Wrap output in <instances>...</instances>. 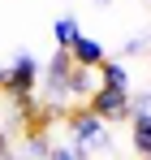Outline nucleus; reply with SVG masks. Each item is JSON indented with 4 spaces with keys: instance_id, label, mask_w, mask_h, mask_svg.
Returning <instances> with one entry per match:
<instances>
[{
    "instance_id": "obj_1",
    "label": "nucleus",
    "mask_w": 151,
    "mask_h": 160,
    "mask_svg": "<svg viewBox=\"0 0 151 160\" xmlns=\"http://www.w3.org/2000/svg\"><path fill=\"white\" fill-rule=\"evenodd\" d=\"M69 134H74V147H78L86 160L95 156V152H108V147H112L108 126H104V121H100L86 104H78L74 112H69Z\"/></svg>"
},
{
    "instance_id": "obj_2",
    "label": "nucleus",
    "mask_w": 151,
    "mask_h": 160,
    "mask_svg": "<svg viewBox=\"0 0 151 160\" xmlns=\"http://www.w3.org/2000/svg\"><path fill=\"white\" fill-rule=\"evenodd\" d=\"M86 108L100 117L104 126H112V121H129V112H134L129 91H112V87H95V95L86 100Z\"/></svg>"
},
{
    "instance_id": "obj_3",
    "label": "nucleus",
    "mask_w": 151,
    "mask_h": 160,
    "mask_svg": "<svg viewBox=\"0 0 151 160\" xmlns=\"http://www.w3.org/2000/svg\"><path fill=\"white\" fill-rule=\"evenodd\" d=\"M39 61L30 52H22L9 69H4V95H35V87H39Z\"/></svg>"
},
{
    "instance_id": "obj_4",
    "label": "nucleus",
    "mask_w": 151,
    "mask_h": 160,
    "mask_svg": "<svg viewBox=\"0 0 151 160\" xmlns=\"http://www.w3.org/2000/svg\"><path fill=\"white\" fill-rule=\"evenodd\" d=\"M69 61H74L78 69H100L104 61H108V48H104L100 39H91V35H82L74 48H69Z\"/></svg>"
},
{
    "instance_id": "obj_5",
    "label": "nucleus",
    "mask_w": 151,
    "mask_h": 160,
    "mask_svg": "<svg viewBox=\"0 0 151 160\" xmlns=\"http://www.w3.org/2000/svg\"><path fill=\"white\" fill-rule=\"evenodd\" d=\"M95 82H100V87H112V91H129V65L108 56L100 69H95Z\"/></svg>"
},
{
    "instance_id": "obj_6",
    "label": "nucleus",
    "mask_w": 151,
    "mask_h": 160,
    "mask_svg": "<svg viewBox=\"0 0 151 160\" xmlns=\"http://www.w3.org/2000/svg\"><path fill=\"white\" fill-rule=\"evenodd\" d=\"M95 87H100V82H95V69H78L74 65V74H69V104H86V100H91V95H95Z\"/></svg>"
},
{
    "instance_id": "obj_7",
    "label": "nucleus",
    "mask_w": 151,
    "mask_h": 160,
    "mask_svg": "<svg viewBox=\"0 0 151 160\" xmlns=\"http://www.w3.org/2000/svg\"><path fill=\"white\" fill-rule=\"evenodd\" d=\"M129 134H134V152L151 160V117L147 112H129Z\"/></svg>"
},
{
    "instance_id": "obj_8",
    "label": "nucleus",
    "mask_w": 151,
    "mask_h": 160,
    "mask_svg": "<svg viewBox=\"0 0 151 160\" xmlns=\"http://www.w3.org/2000/svg\"><path fill=\"white\" fill-rule=\"evenodd\" d=\"M52 39H56V48H61V52H69L78 39H82L78 18H69V13H65V18H56V22H52Z\"/></svg>"
},
{
    "instance_id": "obj_9",
    "label": "nucleus",
    "mask_w": 151,
    "mask_h": 160,
    "mask_svg": "<svg viewBox=\"0 0 151 160\" xmlns=\"http://www.w3.org/2000/svg\"><path fill=\"white\" fill-rule=\"evenodd\" d=\"M48 138H43V130H26V143H22V156L26 160H48Z\"/></svg>"
},
{
    "instance_id": "obj_10",
    "label": "nucleus",
    "mask_w": 151,
    "mask_h": 160,
    "mask_svg": "<svg viewBox=\"0 0 151 160\" xmlns=\"http://www.w3.org/2000/svg\"><path fill=\"white\" fill-rule=\"evenodd\" d=\"M48 160H86V156L78 152L74 143H56V147H52V152H48Z\"/></svg>"
},
{
    "instance_id": "obj_11",
    "label": "nucleus",
    "mask_w": 151,
    "mask_h": 160,
    "mask_svg": "<svg viewBox=\"0 0 151 160\" xmlns=\"http://www.w3.org/2000/svg\"><path fill=\"white\" fill-rule=\"evenodd\" d=\"M129 104H134V112H147V117H151V91H138V95H129Z\"/></svg>"
},
{
    "instance_id": "obj_12",
    "label": "nucleus",
    "mask_w": 151,
    "mask_h": 160,
    "mask_svg": "<svg viewBox=\"0 0 151 160\" xmlns=\"http://www.w3.org/2000/svg\"><path fill=\"white\" fill-rule=\"evenodd\" d=\"M143 48H147V39H125V48H121V61H125V56H138Z\"/></svg>"
},
{
    "instance_id": "obj_13",
    "label": "nucleus",
    "mask_w": 151,
    "mask_h": 160,
    "mask_svg": "<svg viewBox=\"0 0 151 160\" xmlns=\"http://www.w3.org/2000/svg\"><path fill=\"white\" fill-rule=\"evenodd\" d=\"M0 160H17V156H13V147H9V138H4V134H0Z\"/></svg>"
},
{
    "instance_id": "obj_14",
    "label": "nucleus",
    "mask_w": 151,
    "mask_h": 160,
    "mask_svg": "<svg viewBox=\"0 0 151 160\" xmlns=\"http://www.w3.org/2000/svg\"><path fill=\"white\" fill-rule=\"evenodd\" d=\"M0 91H4V69H0Z\"/></svg>"
},
{
    "instance_id": "obj_15",
    "label": "nucleus",
    "mask_w": 151,
    "mask_h": 160,
    "mask_svg": "<svg viewBox=\"0 0 151 160\" xmlns=\"http://www.w3.org/2000/svg\"><path fill=\"white\" fill-rule=\"evenodd\" d=\"M95 4H108V0H95Z\"/></svg>"
}]
</instances>
